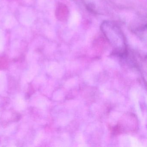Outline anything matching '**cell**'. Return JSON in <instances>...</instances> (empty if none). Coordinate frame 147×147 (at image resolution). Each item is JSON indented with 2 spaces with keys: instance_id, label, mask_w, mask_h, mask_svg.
Returning a JSON list of instances; mask_svg holds the SVG:
<instances>
[{
  "instance_id": "6da1fadb",
  "label": "cell",
  "mask_w": 147,
  "mask_h": 147,
  "mask_svg": "<svg viewBox=\"0 0 147 147\" xmlns=\"http://www.w3.org/2000/svg\"><path fill=\"white\" fill-rule=\"evenodd\" d=\"M102 30L107 39L113 44L116 41L124 43L123 36L119 28L111 22H106L102 25Z\"/></svg>"
}]
</instances>
